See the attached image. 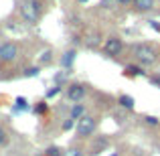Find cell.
<instances>
[{
	"instance_id": "obj_12",
	"label": "cell",
	"mask_w": 160,
	"mask_h": 156,
	"mask_svg": "<svg viewBox=\"0 0 160 156\" xmlns=\"http://www.w3.org/2000/svg\"><path fill=\"white\" fill-rule=\"evenodd\" d=\"M27 109H28L27 99H24V98H18V99H16V103H14V112H27Z\"/></svg>"
},
{
	"instance_id": "obj_3",
	"label": "cell",
	"mask_w": 160,
	"mask_h": 156,
	"mask_svg": "<svg viewBox=\"0 0 160 156\" xmlns=\"http://www.w3.org/2000/svg\"><path fill=\"white\" fill-rule=\"evenodd\" d=\"M95 128H98V120L91 116H83L75 124V134H77V138H89V136H93Z\"/></svg>"
},
{
	"instance_id": "obj_10",
	"label": "cell",
	"mask_w": 160,
	"mask_h": 156,
	"mask_svg": "<svg viewBox=\"0 0 160 156\" xmlns=\"http://www.w3.org/2000/svg\"><path fill=\"white\" fill-rule=\"evenodd\" d=\"M83 116H85V108H83L81 103H73V108H71V120L77 122V120H81Z\"/></svg>"
},
{
	"instance_id": "obj_23",
	"label": "cell",
	"mask_w": 160,
	"mask_h": 156,
	"mask_svg": "<svg viewBox=\"0 0 160 156\" xmlns=\"http://www.w3.org/2000/svg\"><path fill=\"white\" fill-rule=\"evenodd\" d=\"M150 27H152L154 31H158V33H160V24L156 23V20H150Z\"/></svg>"
},
{
	"instance_id": "obj_15",
	"label": "cell",
	"mask_w": 160,
	"mask_h": 156,
	"mask_svg": "<svg viewBox=\"0 0 160 156\" xmlns=\"http://www.w3.org/2000/svg\"><path fill=\"white\" fill-rule=\"evenodd\" d=\"M144 122H146L148 126H158V124H160V120H158V118H154V116H146Z\"/></svg>"
},
{
	"instance_id": "obj_8",
	"label": "cell",
	"mask_w": 160,
	"mask_h": 156,
	"mask_svg": "<svg viewBox=\"0 0 160 156\" xmlns=\"http://www.w3.org/2000/svg\"><path fill=\"white\" fill-rule=\"evenodd\" d=\"M75 57H77V51H75V49H69V51H67V53L61 57V67H65V69H71V67H73Z\"/></svg>"
},
{
	"instance_id": "obj_4",
	"label": "cell",
	"mask_w": 160,
	"mask_h": 156,
	"mask_svg": "<svg viewBox=\"0 0 160 156\" xmlns=\"http://www.w3.org/2000/svg\"><path fill=\"white\" fill-rule=\"evenodd\" d=\"M16 57H18V45L16 43L6 41V43L0 45V61L2 63H12Z\"/></svg>"
},
{
	"instance_id": "obj_9",
	"label": "cell",
	"mask_w": 160,
	"mask_h": 156,
	"mask_svg": "<svg viewBox=\"0 0 160 156\" xmlns=\"http://www.w3.org/2000/svg\"><path fill=\"white\" fill-rule=\"evenodd\" d=\"M124 75H128V77H140V75H146V71H144V67H140V65H126Z\"/></svg>"
},
{
	"instance_id": "obj_18",
	"label": "cell",
	"mask_w": 160,
	"mask_h": 156,
	"mask_svg": "<svg viewBox=\"0 0 160 156\" xmlns=\"http://www.w3.org/2000/svg\"><path fill=\"white\" fill-rule=\"evenodd\" d=\"M61 91V85H55V87H51V89L47 91V98H55V95Z\"/></svg>"
},
{
	"instance_id": "obj_11",
	"label": "cell",
	"mask_w": 160,
	"mask_h": 156,
	"mask_svg": "<svg viewBox=\"0 0 160 156\" xmlns=\"http://www.w3.org/2000/svg\"><path fill=\"white\" fill-rule=\"evenodd\" d=\"M118 103H120L122 108H126V109H134V98H130V95H120Z\"/></svg>"
},
{
	"instance_id": "obj_24",
	"label": "cell",
	"mask_w": 160,
	"mask_h": 156,
	"mask_svg": "<svg viewBox=\"0 0 160 156\" xmlns=\"http://www.w3.org/2000/svg\"><path fill=\"white\" fill-rule=\"evenodd\" d=\"M150 81H152V85H158V87H160V75H156V77H152Z\"/></svg>"
},
{
	"instance_id": "obj_20",
	"label": "cell",
	"mask_w": 160,
	"mask_h": 156,
	"mask_svg": "<svg viewBox=\"0 0 160 156\" xmlns=\"http://www.w3.org/2000/svg\"><path fill=\"white\" fill-rule=\"evenodd\" d=\"M51 55H53L51 51H45L43 57H41V63H49V61H51Z\"/></svg>"
},
{
	"instance_id": "obj_1",
	"label": "cell",
	"mask_w": 160,
	"mask_h": 156,
	"mask_svg": "<svg viewBox=\"0 0 160 156\" xmlns=\"http://www.w3.org/2000/svg\"><path fill=\"white\" fill-rule=\"evenodd\" d=\"M43 14V4L41 0H22L20 4V16L27 24H37Z\"/></svg>"
},
{
	"instance_id": "obj_16",
	"label": "cell",
	"mask_w": 160,
	"mask_h": 156,
	"mask_svg": "<svg viewBox=\"0 0 160 156\" xmlns=\"http://www.w3.org/2000/svg\"><path fill=\"white\" fill-rule=\"evenodd\" d=\"M63 156H83V152L79 148H71V150H67V152H63Z\"/></svg>"
},
{
	"instance_id": "obj_5",
	"label": "cell",
	"mask_w": 160,
	"mask_h": 156,
	"mask_svg": "<svg viewBox=\"0 0 160 156\" xmlns=\"http://www.w3.org/2000/svg\"><path fill=\"white\" fill-rule=\"evenodd\" d=\"M124 51V43H122L120 37H109L106 39V43H103V53L108 55V57H118V55H122Z\"/></svg>"
},
{
	"instance_id": "obj_19",
	"label": "cell",
	"mask_w": 160,
	"mask_h": 156,
	"mask_svg": "<svg viewBox=\"0 0 160 156\" xmlns=\"http://www.w3.org/2000/svg\"><path fill=\"white\" fill-rule=\"evenodd\" d=\"M27 77H37V75H39V67H31V69H27Z\"/></svg>"
},
{
	"instance_id": "obj_6",
	"label": "cell",
	"mask_w": 160,
	"mask_h": 156,
	"mask_svg": "<svg viewBox=\"0 0 160 156\" xmlns=\"http://www.w3.org/2000/svg\"><path fill=\"white\" fill-rule=\"evenodd\" d=\"M67 99L69 102H73V103H79L83 98H85V93H87V87L83 85V83H71L69 87H67Z\"/></svg>"
},
{
	"instance_id": "obj_13",
	"label": "cell",
	"mask_w": 160,
	"mask_h": 156,
	"mask_svg": "<svg viewBox=\"0 0 160 156\" xmlns=\"http://www.w3.org/2000/svg\"><path fill=\"white\" fill-rule=\"evenodd\" d=\"M45 156H63V150L57 148V146H51V148L45 150Z\"/></svg>"
},
{
	"instance_id": "obj_21",
	"label": "cell",
	"mask_w": 160,
	"mask_h": 156,
	"mask_svg": "<svg viewBox=\"0 0 160 156\" xmlns=\"http://www.w3.org/2000/svg\"><path fill=\"white\" fill-rule=\"evenodd\" d=\"M73 126H75V122H73V120H71V118H69V120H67L65 124H63V130H71V128H73Z\"/></svg>"
},
{
	"instance_id": "obj_26",
	"label": "cell",
	"mask_w": 160,
	"mask_h": 156,
	"mask_svg": "<svg viewBox=\"0 0 160 156\" xmlns=\"http://www.w3.org/2000/svg\"><path fill=\"white\" fill-rule=\"evenodd\" d=\"M112 156H118V154H116V152H113V154H112Z\"/></svg>"
},
{
	"instance_id": "obj_2",
	"label": "cell",
	"mask_w": 160,
	"mask_h": 156,
	"mask_svg": "<svg viewBox=\"0 0 160 156\" xmlns=\"http://www.w3.org/2000/svg\"><path fill=\"white\" fill-rule=\"evenodd\" d=\"M134 59L140 63V67L154 65L156 59H158V51H156V47H152L150 43L136 45V47H134Z\"/></svg>"
},
{
	"instance_id": "obj_17",
	"label": "cell",
	"mask_w": 160,
	"mask_h": 156,
	"mask_svg": "<svg viewBox=\"0 0 160 156\" xmlns=\"http://www.w3.org/2000/svg\"><path fill=\"white\" fill-rule=\"evenodd\" d=\"M6 142H8V134L4 132V128H2V126H0V146H4V144H6Z\"/></svg>"
},
{
	"instance_id": "obj_22",
	"label": "cell",
	"mask_w": 160,
	"mask_h": 156,
	"mask_svg": "<svg viewBox=\"0 0 160 156\" xmlns=\"http://www.w3.org/2000/svg\"><path fill=\"white\" fill-rule=\"evenodd\" d=\"M120 6H130V4H134V0H116Z\"/></svg>"
},
{
	"instance_id": "obj_25",
	"label": "cell",
	"mask_w": 160,
	"mask_h": 156,
	"mask_svg": "<svg viewBox=\"0 0 160 156\" xmlns=\"http://www.w3.org/2000/svg\"><path fill=\"white\" fill-rule=\"evenodd\" d=\"M77 2H87V0H77Z\"/></svg>"
},
{
	"instance_id": "obj_7",
	"label": "cell",
	"mask_w": 160,
	"mask_h": 156,
	"mask_svg": "<svg viewBox=\"0 0 160 156\" xmlns=\"http://www.w3.org/2000/svg\"><path fill=\"white\" fill-rule=\"evenodd\" d=\"M156 6V0H134V8L138 12H150Z\"/></svg>"
},
{
	"instance_id": "obj_14",
	"label": "cell",
	"mask_w": 160,
	"mask_h": 156,
	"mask_svg": "<svg viewBox=\"0 0 160 156\" xmlns=\"http://www.w3.org/2000/svg\"><path fill=\"white\" fill-rule=\"evenodd\" d=\"M47 109H49V105L45 103V102H39L35 105V113H39V116H43V113H47Z\"/></svg>"
}]
</instances>
